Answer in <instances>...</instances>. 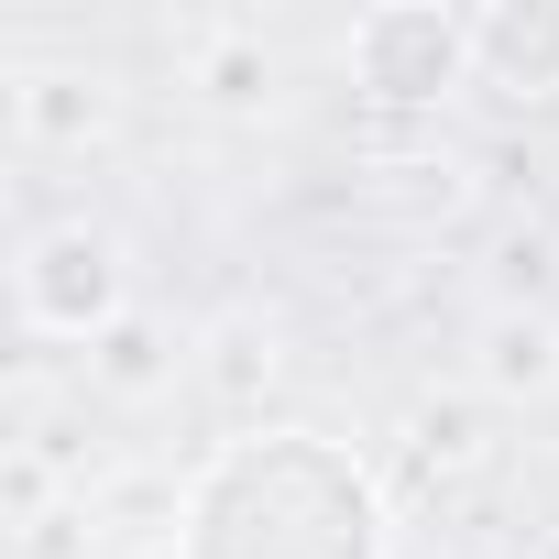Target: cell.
Returning a JSON list of instances; mask_svg holds the SVG:
<instances>
[{
  "label": "cell",
  "instance_id": "6da1fadb",
  "mask_svg": "<svg viewBox=\"0 0 559 559\" xmlns=\"http://www.w3.org/2000/svg\"><path fill=\"white\" fill-rule=\"evenodd\" d=\"M176 559H395V504L330 428H230L176 483Z\"/></svg>",
  "mask_w": 559,
  "mask_h": 559
},
{
  "label": "cell",
  "instance_id": "7a4b0ae2",
  "mask_svg": "<svg viewBox=\"0 0 559 559\" xmlns=\"http://www.w3.org/2000/svg\"><path fill=\"white\" fill-rule=\"evenodd\" d=\"M12 319L34 341H110L132 319V252H121V230L88 219V209L23 230V252H12Z\"/></svg>",
  "mask_w": 559,
  "mask_h": 559
},
{
  "label": "cell",
  "instance_id": "3957f363",
  "mask_svg": "<svg viewBox=\"0 0 559 559\" xmlns=\"http://www.w3.org/2000/svg\"><path fill=\"white\" fill-rule=\"evenodd\" d=\"M341 67L362 99L384 110H439L450 88H472V12H428V0H384L341 34Z\"/></svg>",
  "mask_w": 559,
  "mask_h": 559
},
{
  "label": "cell",
  "instance_id": "277c9868",
  "mask_svg": "<svg viewBox=\"0 0 559 559\" xmlns=\"http://www.w3.org/2000/svg\"><path fill=\"white\" fill-rule=\"evenodd\" d=\"M472 78L515 99H559V0H493L472 12Z\"/></svg>",
  "mask_w": 559,
  "mask_h": 559
},
{
  "label": "cell",
  "instance_id": "5b68a950",
  "mask_svg": "<svg viewBox=\"0 0 559 559\" xmlns=\"http://www.w3.org/2000/svg\"><path fill=\"white\" fill-rule=\"evenodd\" d=\"M99 121H110V78H88V67H12V132L34 154H67Z\"/></svg>",
  "mask_w": 559,
  "mask_h": 559
},
{
  "label": "cell",
  "instance_id": "8992f818",
  "mask_svg": "<svg viewBox=\"0 0 559 559\" xmlns=\"http://www.w3.org/2000/svg\"><path fill=\"white\" fill-rule=\"evenodd\" d=\"M472 384H483V395H548V384H559V319L493 308L483 341H472Z\"/></svg>",
  "mask_w": 559,
  "mask_h": 559
},
{
  "label": "cell",
  "instance_id": "52a82bcc",
  "mask_svg": "<svg viewBox=\"0 0 559 559\" xmlns=\"http://www.w3.org/2000/svg\"><path fill=\"white\" fill-rule=\"evenodd\" d=\"M187 88H198L209 110H263V99H274V45H263V23H209Z\"/></svg>",
  "mask_w": 559,
  "mask_h": 559
},
{
  "label": "cell",
  "instance_id": "ba28073f",
  "mask_svg": "<svg viewBox=\"0 0 559 559\" xmlns=\"http://www.w3.org/2000/svg\"><path fill=\"white\" fill-rule=\"evenodd\" d=\"M406 428H417V461H428V472H472V461H483V428H472V406H439V395H428Z\"/></svg>",
  "mask_w": 559,
  "mask_h": 559
},
{
  "label": "cell",
  "instance_id": "9c48e42d",
  "mask_svg": "<svg viewBox=\"0 0 559 559\" xmlns=\"http://www.w3.org/2000/svg\"><path fill=\"white\" fill-rule=\"evenodd\" d=\"M99 373H110V384H154V373H165V362H154V341H143V330H132V319H121V330H110V341H99Z\"/></svg>",
  "mask_w": 559,
  "mask_h": 559
}]
</instances>
